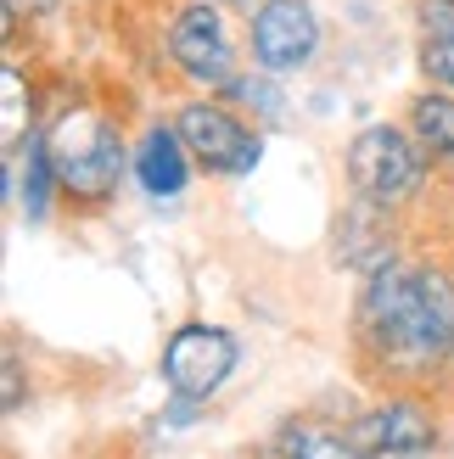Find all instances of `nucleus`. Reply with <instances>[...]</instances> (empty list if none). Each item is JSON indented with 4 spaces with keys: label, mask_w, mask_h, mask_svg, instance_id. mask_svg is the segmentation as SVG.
I'll list each match as a JSON object with an SVG mask.
<instances>
[{
    "label": "nucleus",
    "mask_w": 454,
    "mask_h": 459,
    "mask_svg": "<svg viewBox=\"0 0 454 459\" xmlns=\"http://www.w3.org/2000/svg\"><path fill=\"white\" fill-rule=\"evenodd\" d=\"M174 129H179V141H186L191 163L208 169V174H219V179L253 174L258 157H264L258 129L247 124L236 107H224L219 96H191V101H179V107H174Z\"/></svg>",
    "instance_id": "5"
},
{
    "label": "nucleus",
    "mask_w": 454,
    "mask_h": 459,
    "mask_svg": "<svg viewBox=\"0 0 454 459\" xmlns=\"http://www.w3.org/2000/svg\"><path fill=\"white\" fill-rule=\"evenodd\" d=\"M236 359H241V342L231 331L208 325V319H191L163 348V386L186 403H208L219 386L236 376Z\"/></svg>",
    "instance_id": "6"
},
{
    "label": "nucleus",
    "mask_w": 454,
    "mask_h": 459,
    "mask_svg": "<svg viewBox=\"0 0 454 459\" xmlns=\"http://www.w3.org/2000/svg\"><path fill=\"white\" fill-rule=\"evenodd\" d=\"M0 90H6V134H0V141H6V157H17V146H22V112H29V79H22V67L17 62H6L0 67Z\"/></svg>",
    "instance_id": "15"
},
{
    "label": "nucleus",
    "mask_w": 454,
    "mask_h": 459,
    "mask_svg": "<svg viewBox=\"0 0 454 459\" xmlns=\"http://www.w3.org/2000/svg\"><path fill=\"white\" fill-rule=\"evenodd\" d=\"M404 124H410V134L421 141V152L432 157V169L454 174V96H449V90H432V84L415 90Z\"/></svg>",
    "instance_id": "11"
},
{
    "label": "nucleus",
    "mask_w": 454,
    "mask_h": 459,
    "mask_svg": "<svg viewBox=\"0 0 454 459\" xmlns=\"http://www.w3.org/2000/svg\"><path fill=\"white\" fill-rule=\"evenodd\" d=\"M45 146H51L62 196L74 208H107L118 196L124 174L135 169V146L101 107H62L45 124Z\"/></svg>",
    "instance_id": "2"
},
{
    "label": "nucleus",
    "mask_w": 454,
    "mask_h": 459,
    "mask_svg": "<svg viewBox=\"0 0 454 459\" xmlns=\"http://www.w3.org/2000/svg\"><path fill=\"white\" fill-rule=\"evenodd\" d=\"M348 437L371 459H438V415L415 393H388L354 420Z\"/></svg>",
    "instance_id": "8"
},
{
    "label": "nucleus",
    "mask_w": 454,
    "mask_h": 459,
    "mask_svg": "<svg viewBox=\"0 0 454 459\" xmlns=\"http://www.w3.org/2000/svg\"><path fill=\"white\" fill-rule=\"evenodd\" d=\"M135 179L146 196H179L191 186V152L179 141L174 124H146V134L135 141Z\"/></svg>",
    "instance_id": "10"
},
{
    "label": "nucleus",
    "mask_w": 454,
    "mask_h": 459,
    "mask_svg": "<svg viewBox=\"0 0 454 459\" xmlns=\"http://www.w3.org/2000/svg\"><path fill=\"white\" fill-rule=\"evenodd\" d=\"M269 459H371L354 437H336L326 426H309V420H286L269 443Z\"/></svg>",
    "instance_id": "14"
},
{
    "label": "nucleus",
    "mask_w": 454,
    "mask_h": 459,
    "mask_svg": "<svg viewBox=\"0 0 454 459\" xmlns=\"http://www.w3.org/2000/svg\"><path fill=\"white\" fill-rule=\"evenodd\" d=\"M359 348L393 376H426L454 359V274L443 264H388L359 291Z\"/></svg>",
    "instance_id": "1"
},
{
    "label": "nucleus",
    "mask_w": 454,
    "mask_h": 459,
    "mask_svg": "<svg viewBox=\"0 0 454 459\" xmlns=\"http://www.w3.org/2000/svg\"><path fill=\"white\" fill-rule=\"evenodd\" d=\"M57 196H62V179L51 163V146H45V129H34L29 146H22V163H17V208L29 224H45Z\"/></svg>",
    "instance_id": "13"
},
{
    "label": "nucleus",
    "mask_w": 454,
    "mask_h": 459,
    "mask_svg": "<svg viewBox=\"0 0 454 459\" xmlns=\"http://www.w3.org/2000/svg\"><path fill=\"white\" fill-rule=\"evenodd\" d=\"M343 169H348L354 196H365L388 213H404L410 202H421L426 179H432V157L421 152L410 124H365L348 141Z\"/></svg>",
    "instance_id": "3"
},
{
    "label": "nucleus",
    "mask_w": 454,
    "mask_h": 459,
    "mask_svg": "<svg viewBox=\"0 0 454 459\" xmlns=\"http://www.w3.org/2000/svg\"><path fill=\"white\" fill-rule=\"evenodd\" d=\"M169 62L202 96H231V84L247 67H241V51L231 39V22H224L219 0H186L169 17Z\"/></svg>",
    "instance_id": "4"
},
{
    "label": "nucleus",
    "mask_w": 454,
    "mask_h": 459,
    "mask_svg": "<svg viewBox=\"0 0 454 459\" xmlns=\"http://www.w3.org/2000/svg\"><path fill=\"white\" fill-rule=\"evenodd\" d=\"M415 17H421V45H415L421 74L432 90L454 96V0H421Z\"/></svg>",
    "instance_id": "12"
},
{
    "label": "nucleus",
    "mask_w": 454,
    "mask_h": 459,
    "mask_svg": "<svg viewBox=\"0 0 454 459\" xmlns=\"http://www.w3.org/2000/svg\"><path fill=\"white\" fill-rule=\"evenodd\" d=\"M247 51H253V67L269 79L298 74L320 51V17H314L309 0H264L247 17Z\"/></svg>",
    "instance_id": "7"
},
{
    "label": "nucleus",
    "mask_w": 454,
    "mask_h": 459,
    "mask_svg": "<svg viewBox=\"0 0 454 459\" xmlns=\"http://www.w3.org/2000/svg\"><path fill=\"white\" fill-rule=\"evenodd\" d=\"M231 101H247L253 112H264V118H269V112H281V90H275V79H269V74H258V67H253V74H241L231 84Z\"/></svg>",
    "instance_id": "16"
},
{
    "label": "nucleus",
    "mask_w": 454,
    "mask_h": 459,
    "mask_svg": "<svg viewBox=\"0 0 454 459\" xmlns=\"http://www.w3.org/2000/svg\"><path fill=\"white\" fill-rule=\"evenodd\" d=\"M22 403V364H17V353L6 348V415Z\"/></svg>",
    "instance_id": "18"
},
{
    "label": "nucleus",
    "mask_w": 454,
    "mask_h": 459,
    "mask_svg": "<svg viewBox=\"0 0 454 459\" xmlns=\"http://www.w3.org/2000/svg\"><path fill=\"white\" fill-rule=\"evenodd\" d=\"M219 6H264V0H219Z\"/></svg>",
    "instance_id": "19"
},
{
    "label": "nucleus",
    "mask_w": 454,
    "mask_h": 459,
    "mask_svg": "<svg viewBox=\"0 0 454 459\" xmlns=\"http://www.w3.org/2000/svg\"><path fill=\"white\" fill-rule=\"evenodd\" d=\"M51 6H57V0H6V34L17 29L22 17H39V12H51Z\"/></svg>",
    "instance_id": "17"
},
{
    "label": "nucleus",
    "mask_w": 454,
    "mask_h": 459,
    "mask_svg": "<svg viewBox=\"0 0 454 459\" xmlns=\"http://www.w3.org/2000/svg\"><path fill=\"white\" fill-rule=\"evenodd\" d=\"M398 224H393V213L388 208H376V202H365V196H354L348 202V213L336 219V258H343L348 269H359L371 281L376 269H388V264H398Z\"/></svg>",
    "instance_id": "9"
}]
</instances>
